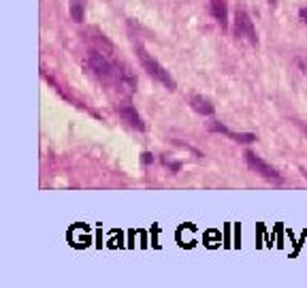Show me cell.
I'll use <instances>...</instances> for the list:
<instances>
[{"instance_id":"obj_1","label":"cell","mask_w":307,"mask_h":288,"mask_svg":"<svg viewBox=\"0 0 307 288\" xmlns=\"http://www.w3.org/2000/svg\"><path fill=\"white\" fill-rule=\"evenodd\" d=\"M137 49V56H139V60H141V66H143L145 70H147V75H152L156 81H160V84L164 86V88H169V90H175L177 88V84H175V79L169 75V70L162 66L160 62L156 60V58H152L150 54H147V49L143 45H137L134 47Z\"/></svg>"},{"instance_id":"obj_2","label":"cell","mask_w":307,"mask_h":288,"mask_svg":"<svg viewBox=\"0 0 307 288\" xmlns=\"http://www.w3.org/2000/svg\"><path fill=\"white\" fill-rule=\"evenodd\" d=\"M235 37L247 39L252 45H258V37H256V30H254L252 17L247 15L245 9H237V13H235Z\"/></svg>"},{"instance_id":"obj_3","label":"cell","mask_w":307,"mask_h":288,"mask_svg":"<svg viewBox=\"0 0 307 288\" xmlns=\"http://www.w3.org/2000/svg\"><path fill=\"white\" fill-rule=\"evenodd\" d=\"M88 64H90V68L103 79H109L111 75H113V70H115L113 64L109 62V58L105 56L103 51H98V49H92L90 54H88Z\"/></svg>"},{"instance_id":"obj_4","label":"cell","mask_w":307,"mask_h":288,"mask_svg":"<svg viewBox=\"0 0 307 288\" xmlns=\"http://www.w3.org/2000/svg\"><path fill=\"white\" fill-rule=\"evenodd\" d=\"M245 160H247V164H250V169H254L258 175H263L264 179H271V181H280V173L275 171L271 164H267L263 160V158H258L254 152H245Z\"/></svg>"},{"instance_id":"obj_5","label":"cell","mask_w":307,"mask_h":288,"mask_svg":"<svg viewBox=\"0 0 307 288\" xmlns=\"http://www.w3.org/2000/svg\"><path fill=\"white\" fill-rule=\"evenodd\" d=\"M117 113L128 126L137 128V131H145V124L141 122V115L137 113V109L131 107V105H124V107H117Z\"/></svg>"},{"instance_id":"obj_6","label":"cell","mask_w":307,"mask_h":288,"mask_svg":"<svg viewBox=\"0 0 307 288\" xmlns=\"http://www.w3.org/2000/svg\"><path fill=\"white\" fill-rule=\"evenodd\" d=\"M211 131L226 134V137H230L233 141H237V143H252V141H256V134H254V133H233V131H228L226 126L218 124V122H216V124H211Z\"/></svg>"},{"instance_id":"obj_7","label":"cell","mask_w":307,"mask_h":288,"mask_svg":"<svg viewBox=\"0 0 307 288\" xmlns=\"http://www.w3.org/2000/svg\"><path fill=\"white\" fill-rule=\"evenodd\" d=\"M211 15L216 17V22L222 28L228 26V9H226V0H211Z\"/></svg>"},{"instance_id":"obj_8","label":"cell","mask_w":307,"mask_h":288,"mask_svg":"<svg viewBox=\"0 0 307 288\" xmlns=\"http://www.w3.org/2000/svg\"><path fill=\"white\" fill-rule=\"evenodd\" d=\"M190 105H192V109L197 111V113H200V115H214V111H216L209 98L200 96V94H194V96L190 98Z\"/></svg>"},{"instance_id":"obj_9","label":"cell","mask_w":307,"mask_h":288,"mask_svg":"<svg viewBox=\"0 0 307 288\" xmlns=\"http://www.w3.org/2000/svg\"><path fill=\"white\" fill-rule=\"evenodd\" d=\"M84 0H70V17L77 22V23H81L84 22Z\"/></svg>"},{"instance_id":"obj_10","label":"cell","mask_w":307,"mask_h":288,"mask_svg":"<svg viewBox=\"0 0 307 288\" xmlns=\"http://www.w3.org/2000/svg\"><path fill=\"white\" fill-rule=\"evenodd\" d=\"M162 162L167 164L169 169H173V171H179V169H181V164H179V162H173V160H169V158H162Z\"/></svg>"},{"instance_id":"obj_11","label":"cell","mask_w":307,"mask_h":288,"mask_svg":"<svg viewBox=\"0 0 307 288\" xmlns=\"http://www.w3.org/2000/svg\"><path fill=\"white\" fill-rule=\"evenodd\" d=\"M141 160H143L145 164H152L154 162V156L150 154V152H143V154H141Z\"/></svg>"},{"instance_id":"obj_12","label":"cell","mask_w":307,"mask_h":288,"mask_svg":"<svg viewBox=\"0 0 307 288\" xmlns=\"http://www.w3.org/2000/svg\"><path fill=\"white\" fill-rule=\"evenodd\" d=\"M297 64L303 68V73L307 75V60H305V58H297Z\"/></svg>"},{"instance_id":"obj_13","label":"cell","mask_w":307,"mask_h":288,"mask_svg":"<svg viewBox=\"0 0 307 288\" xmlns=\"http://www.w3.org/2000/svg\"><path fill=\"white\" fill-rule=\"evenodd\" d=\"M299 17L307 23V7H301V9H299Z\"/></svg>"},{"instance_id":"obj_14","label":"cell","mask_w":307,"mask_h":288,"mask_svg":"<svg viewBox=\"0 0 307 288\" xmlns=\"http://www.w3.org/2000/svg\"><path fill=\"white\" fill-rule=\"evenodd\" d=\"M269 4H271V7H275V0H269Z\"/></svg>"}]
</instances>
